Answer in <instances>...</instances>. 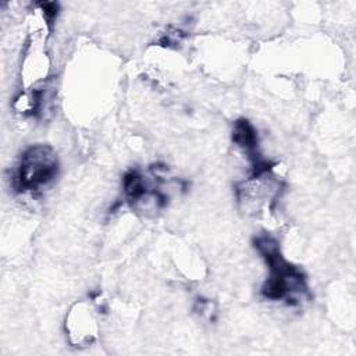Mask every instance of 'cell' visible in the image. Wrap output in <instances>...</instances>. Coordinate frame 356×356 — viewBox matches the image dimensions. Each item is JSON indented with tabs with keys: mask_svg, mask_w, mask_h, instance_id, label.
<instances>
[{
	"mask_svg": "<svg viewBox=\"0 0 356 356\" xmlns=\"http://www.w3.org/2000/svg\"><path fill=\"white\" fill-rule=\"evenodd\" d=\"M122 186H124L127 200L132 204L142 202L146 196H149L157 191V189H154L153 192L149 191L143 175L138 170H131L124 175Z\"/></svg>",
	"mask_w": 356,
	"mask_h": 356,
	"instance_id": "obj_5",
	"label": "cell"
},
{
	"mask_svg": "<svg viewBox=\"0 0 356 356\" xmlns=\"http://www.w3.org/2000/svg\"><path fill=\"white\" fill-rule=\"evenodd\" d=\"M232 142L248 152L250 159H253L257 149V132L252 122L246 118H239L232 127Z\"/></svg>",
	"mask_w": 356,
	"mask_h": 356,
	"instance_id": "obj_4",
	"label": "cell"
},
{
	"mask_svg": "<svg viewBox=\"0 0 356 356\" xmlns=\"http://www.w3.org/2000/svg\"><path fill=\"white\" fill-rule=\"evenodd\" d=\"M40 7H42L43 17L46 18V21H47L49 24H53V21L56 19L57 13H58V6H57V3H42Z\"/></svg>",
	"mask_w": 356,
	"mask_h": 356,
	"instance_id": "obj_6",
	"label": "cell"
},
{
	"mask_svg": "<svg viewBox=\"0 0 356 356\" xmlns=\"http://www.w3.org/2000/svg\"><path fill=\"white\" fill-rule=\"evenodd\" d=\"M253 243L270 268V275L261 286V295L270 300L285 299L288 305H299L307 292L305 274L284 259L275 238L261 234L253 239Z\"/></svg>",
	"mask_w": 356,
	"mask_h": 356,
	"instance_id": "obj_1",
	"label": "cell"
},
{
	"mask_svg": "<svg viewBox=\"0 0 356 356\" xmlns=\"http://www.w3.org/2000/svg\"><path fill=\"white\" fill-rule=\"evenodd\" d=\"M58 174V159L49 145H32L24 150L11 184L18 193H35Z\"/></svg>",
	"mask_w": 356,
	"mask_h": 356,
	"instance_id": "obj_2",
	"label": "cell"
},
{
	"mask_svg": "<svg viewBox=\"0 0 356 356\" xmlns=\"http://www.w3.org/2000/svg\"><path fill=\"white\" fill-rule=\"evenodd\" d=\"M70 342L74 345H88L93 342L97 332L96 321L92 316V309L86 303L76 305L65 321Z\"/></svg>",
	"mask_w": 356,
	"mask_h": 356,
	"instance_id": "obj_3",
	"label": "cell"
}]
</instances>
